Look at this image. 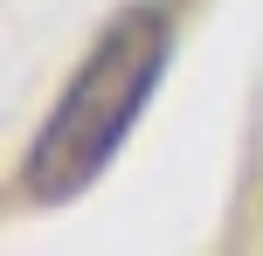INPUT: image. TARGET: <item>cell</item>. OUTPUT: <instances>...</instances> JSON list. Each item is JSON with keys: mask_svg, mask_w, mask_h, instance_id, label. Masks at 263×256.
Listing matches in <instances>:
<instances>
[{"mask_svg": "<svg viewBox=\"0 0 263 256\" xmlns=\"http://www.w3.org/2000/svg\"><path fill=\"white\" fill-rule=\"evenodd\" d=\"M173 63V21L159 7H125L104 35L83 49L69 69L63 97L49 104L42 132L21 152V201L28 208H63L104 180V166L125 152L139 111L153 104L159 76Z\"/></svg>", "mask_w": 263, "mask_h": 256, "instance_id": "1", "label": "cell"}]
</instances>
